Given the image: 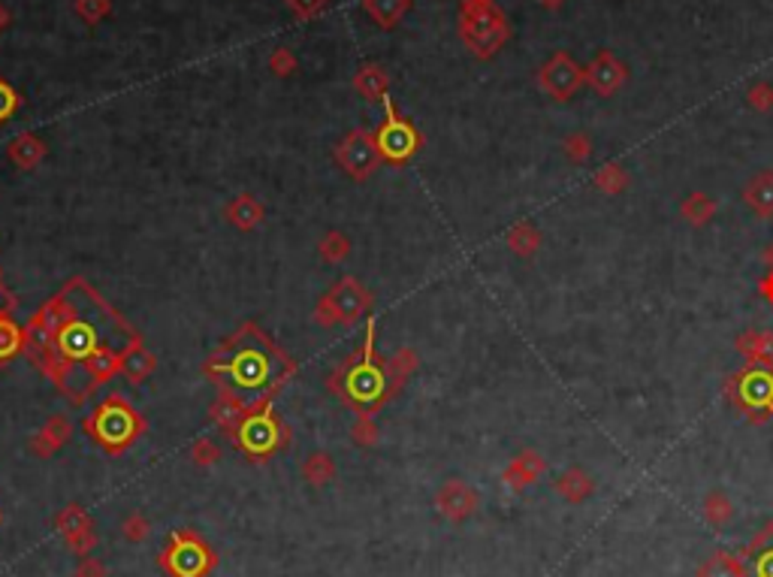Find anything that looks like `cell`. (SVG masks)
Instances as JSON below:
<instances>
[{
    "label": "cell",
    "mask_w": 773,
    "mask_h": 577,
    "mask_svg": "<svg viewBox=\"0 0 773 577\" xmlns=\"http://www.w3.org/2000/svg\"><path fill=\"white\" fill-rule=\"evenodd\" d=\"M212 369H221L233 390L248 399L263 397V393L272 390L281 378L278 354L266 345V339L257 329L233 345L227 354V363H212Z\"/></svg>",
    "instance_id": "cell-1"
},
{
    "label": "cell",
    "mask_w": 773,
    "mask_h": 577,
    "mask_svg": "<svg viewBox=\"0 0 773 577\" xmlns=\"http://www.w3.org/2000/svg\"><path fill=\"white\" fill-rule=\"evenodd\" d=\"M157 563H161V568L170 577H209L218 559H215L212 547L197 532L179 529L166 541Z\"/></svg>",
    "instance_id": "cell-2"
},
{
    "label": "cell",
    "mask_w": 773,
    "mask_h": 577,
    "mask_svg": "<svg viewBox=\"0 0 773 577\" xmlns=\"http://www.w3.org/2000/svg\"><path fill=\"white\" fill-rule=\"evenodd\" d=\"M85 426H88V433L112 453H119V450L127 448V444L139 435V430H143L139 417L133 415V408L124 399L103 402V406L94 411V417H91Z\"/></svg>",
    "instance_id": "cell-3"
},
{
    "label": "cell",
    "mask_w": 773,
    "mask_h": 577,
    "mask_svg": "<svg viewBox=\"0 0 773 577\" xmlns=\"http://www.w3.org/2000/svg\"><path fill=\"white\" fill-rule=\"evenodd\" d=\"M55 342H57V354H61L66 363L79 366V363L94 357L103 339H100V329H97L94 320L82 315L79 309H70V315H66L64 324L57 327Z\"/></svg>",
    "instance_id": "cell-4"
},
{
    "label": "cell",
    "mask_w": 773,
    "mask_h": 577,
    "mask_svg": "<svg viewBox=\"0 0 773 577\" xmlns=\"http://www.w3.org/2000/svg\"><path fill=\"white\" fill-rule=\"evenodd\" d=\"M345 390L360 408H372L375 402L384 399L387 393V375L384 369L372 360V348H365L363 360L356 363L354 369H347V378H345Z\"/></svg>",
    "instance_id": "cell-5"
},
{
    "label": "cell",
    "mask_w": 773,
    "mask_h": 577,
    "mask_svg": "<svg viewBox=\"0 0 773 577\" xmlns=\"http://www.w3.org/2000/svg\"><path fill=\"white\" fill-rule=\"evenodd\" d=\"M236 439L242 444V450L251 453V457H269V453L278 448L281 430L269 411H254V415H248L242 424H239Z\"/></svg>",
    "instance_id": "cell-6"
},
{
    "label": "cell",
    "mask_w": 773,
    "mask_h": 577,
    "mask_svg": "<svg viewBox=\"0 0 773 577\" xmlns=\"http://www.w3.org/2000/svg\"><path fill=\"white\" fill-rule=\"evenodd\" d=\"M55 526H57V532H61V538L66 541V547H70L79 559L91 556V550H94V544H97V532H94L91 517L85 514V508L66 505L61 514H57Z\"/></svg>",
    "instance_id": "cell-7"
},
{
    "label": "cell",
    "mask_w": 773,
    "mask_h": 577,
    "mask_svg": "<svg viewBox=\"0 0 773 577\" xmlns=\"http://www.w3.org/2000/svg\"><path fill=\"white\" fill-rule=\"evenodd\" d=\"M378 152L384 154L387 161H408L414 152H417V134L408 121L396 118L393 106L387 103V125L378 130L375 136Z\"/></svg>",
    "instance_id": "cell-8"
},
{
    "label": "cell",
    "mask_w": 773,
    "mask_h": 577,
    "mask_svg": "<svg viewBox=\"0 0 773 577\" xmlns=\"http://www.w3.org/2000/svg\"><path fill=\"white\" fill-rule=\"evenodd\" d=\"M378 154L381 152H378L375 136L365 134V130H354V134L338 145V163H342V167L356 179L369 176V172L375 170Z\"/></svg>",
    "instance_id": "cell-9"
},
{
    "label": "cell",
    "mask_w": 773,
    "mask_h": 577,
    "mask_svg": "<svg viewBox=\"0 0 773 577\" xmlns=\"http://www.w3.org/2000/svg\"><path fill=\"white\" fill-rule=\"evenodd\" d=\"M323 309L329 311L323 320H354L356 315H363L365 309V293L363 287L345 278L342 284H336V291L329 293V300L323 302Z\"/></svg>",
    "instance_id": "cell-10"
},
{
    "label": "cell",
    "mask_w": 773,
    "mask_h": 577,
    "mask_svg": "<svg viewBox=\"0 0 773 577\" xmlns=\"http://www.w3.org/2000/svg\"><path fill=\"white\" fill-rule=\"evenodd\" d=\"M435 505L444 517L451 520H465L469 514H475L478 508V493L462 481H447L435 496Z\"/></svg>",
    "instance_id": "cell-11"
},
{
    "label": "cell",
    "mask_w": 773,
    "mask_h": 577,
    "mask_svg": "<svg viewBox=\"0 0 773 577\" xmlns=\"http://www.w3.org/2000/svg\"><path fill=\"white\" fill-rule=\"evenodd\" d=\"M743 200L759 218H770L773 215V170L755 172V176L746 181Z\"/></svg>",
    "instance_id": "cell-12"
},
{
    "label": "cell",
    "mask_w": 773,
    "mask_h": 577,
    "mask_svg": "<svg viewBox=\"0 0 773 577\" xmlns=\"http://www.w3.org/2000/svg\"><path fill=\"white\" fill-rule=\"evenodd\" d=\"M741 563L743 577H773V526L759 535V541L752 544V550Z\"/></svg>",
    "instance_id": "cell-13"
},
{
    "label": "cell",
    "mask_w": 773,
    "mask_h": 577,
    "mask_svg": "<svg viewBox=\"0 0 773 577\" xmlns=\"http://www.w3.org/2000/svg\"><path fill=\"white\" fill-rule=\"evenodd\" d=\"M70 420L66 417H52L48 424L40 430L37 439L31 441V450L37 453V457H52V453L61 448V444H66V439H70Z\"/></svg>",
    "instance_id": "cell-14"
},
{
    "label": "cell",
    "mask_w": 773,
    "mask_h": 577,
    "mask_svg": "<svg viewBox=\"0 0 773 577\" xmlns=\"http://www.w3.org/2000/svg\"><path fill=\"white\" fill-rule=\"evenodd\" d=\"M544 85L550 88L556 97L571 94V91H575V85H577V70L571 67V64L565 61V57H556L550 67L544 70Z\"/></svg>",
    "instance_id": "cell-15"
},
{
    "label": "cell",
    "mask_w": 773,
    "mask_h": 577,
    "mask_svg": "<svg viewBox=\"0 0 773 577\" xmlns=\"http://www.w3.org/2000/svg\"><path fill=\"white\" fill-rule=\"evenodd\" d=\"M43 154H46V145L40 143L37 136H31V134H22V136L13 143V148H10V158L19 163L22 170L37 167V161L43 158Z\"/></svg>",
    "instance_id": "cell-16"
},
{
    "label": "cell",
    "mask_w": 773,
    "mask_h": 577,
    "mask_svg": "<svg viewBox=\"0 0 773 577\" xmlns=\"http://www.w3.org/2000/svg\"><path fill=\"white\" fill-rule=\"evenodd\" d=\"M544 468L541 457L538 453H523V457L514 459V466L505 472V481H511V487H526V484Z\"/></svg>",
    "instance_id": "cell-17"
},
{
    "label": "cell",
    "mask_w": 773,
    "mask_h": 577,
    "mask_svg": "<svg viewBox=\"0 0 773 577\" xmlns=\"http://www.w3.org/2000/svg\"><path fill=\"white\" fill-rule=\"evenodd\" d=\"M556 490H559L568 502H580L584 496H589V493H593V481H589V475L580 472V468H568V472L559 477Z\"/></svg>",
    "instance_id": "cell-18"
},
{
    "label": "cell",
    "mask_w": 773,
    "mask_h": 577,
    "mask_svg": "<svg viewBox=\"0 0 773 577\" xmlns=\"http://www.w3.org/2000/svg\"><path fill=\"white\" fill-rule=\"evenodd\" d=\"M408 0H365V13L375 19L381 28H393L399 22V15L405 13Z\"/></svg>",
    "instance_id": "cell-19"
},
{
    "label": "cell",
    "mask_w": 773,
    "mask_h": 577,
    "mask_svg": "<svg viewBox=\"0 0 773 577\" xmlns=\"http://www.w3.org/2000/svg\"><path fill=\"white\" fill-rule=\"evenodd\" d=\"M227 215H230L233 224H239V227H245V230H248V227L260 224V218H263V205H260V203H254L251 197H239L236 203H230Z\"/></svg>",
    "instance_id": "cell-20"
},
{
    "label": "cell",
    "mask_w": 773,
    "mask_h": 577,
    "mask_svg": "<svg viewBox=\"0 0 773 577\" xmlns=\"http://www.w3.org/2000/svg\"><path fill=\"white\" fill-rule=\"evenodd\" d=\"M332 475H336V466H332V459L323 457V453H314V457L305 459L303 477L312 484V487H323L327 481H332Z\"/></svg>",
    "instance_id": "cell-21"
},
{
    "label": "cell",
    "mask_w": 773,
    "mask_h": 577,
    "mask_svg": "<svg viewBox=\"0 0 773 577\" xmlns=\"http://www.w3.org/2000/svg\"><path fill=\"white\" fill-rule=\"evenodd\" d=\"M121 366H124V372H127L130 381H143V378L154 369V360H152V354H148V351H143L139 345H133V348L124 354Z\"/></svg>",
    "instance_id": "cell-22"
},
{
    "label": "cell",
    "mask_w": 773,
    "mask_h": 577,
    "mask_svg": "<svg viewBox=\"0 0 773 577\" xmlns=\"http://www.w3.org/2000/svg\"><path fill=\"white\" fill-rule=\"evenodd\" d=\"M698 577H743V563L741 559H734L731 554H716L713 559L704 563Z\"/></svg>",
    "instance_id": "cell-23"
},
{
    "label": "cell",
    "mask_w": 773,
    "mask_h": 577,
    "mask_svg": "<svg viewBox=\"0 0 773 577\" xmlns=\"http://www.w3.org/2000/svg\"><path fill=\"white\" fill-rule=\"evenodd\" d=\"M683 215L692 221V224H707V221L716 215V203H713L707 194H689V200L683 203Z\"/></svg>",
    "instance_id": "cell-24"
},
{
    "label": "cell",
    "mask_w": 773,
    "mask_h": 577,
    "mask_svg": "<svg viewBox=\"0 0 773 577\" xmlns=\"http://www.w3.org/2000/svg\"><path fill=\"white\" fill-rule=\"evenodd\" d=\"M508 245L517 254H531L538 249V245H541V236H538V230L531 227V224H517L508 233Z\"/></svg>",
    "instance_id": "cell-25"
},
{
    "label": "cell",
    "mask_w": 773,
    "mask_h": 577,
    "mask_svg": "<svg viewBox=\"0 0 773 577\" xmlns=\"http://www.w3.org/2000/svg\"><path fill=\"white\" fill-rule=\"evenodd\" d=\"M22 339H24L22 329L10 318H0V360H10L22 348Z\"/></svg>",
    "instance_id": "cell-26"
},
{
    "label": "cell",
    "mask_w": 773,
    "mask_h": 577,
    "mask_svg": "<svg viewBox=\"0 0 773 577\" xmlns=\"http://www.w3.org/2000/svg\"><path fill=\"white\" fill-rule=\"evenodd\" d=\"M356 88H360L365 97H372V101H375V97H381L387 91V76L378 67L375 70L369 67V70H363L360 76H356Z\"/></svg>",
    "instance_id": "cell-27"
},
{
    "label": "cell",
    "mask_w": 773,
    "mask_h": 577,
    "mask_svg": "<svg viewBox=\"0 0 773 577\" xmlns=\"http://www.w3.org/2000/svg\"><path fill=\"white\" fill-rule=\"evenodd\" d=\"M595 185L602 188V191H608V194H619L622 188L628 185V176L619 167H608V170H602L595 176Z\"/></svg>",
    "instance_id": "cell-28"
},
{
    "label": "cell",
    "mask_w": 773,
    "mask_h": 577,
    "mask_svg": "<svg viewBox=\"0 0 773 577\" xmlns=\"http://www.w3.org/2000/svg\"><path fill=\"white\" fill-rule=\"evenodd\" d=\"M347 249H351V242H347L342 233H329V236L321 242V254H323L327 260H342L345 254H347Z\"/></svg>",
    "instance_id": "cell-29"
},
{
    "label": "cell",
    "mask_w": 773,
    "mask_h": 577,
    "mask_svg": "<svg viewBox=\"0 0 773 577\" xmlns=\"http://www.w3.org/2000/svg\"><path fill=\"white\" fill-rule=\"evenodd\" d=\"M148 532H152V526H148V520L143 514H130L127 520H124V538L139 544L148 538Z\"/></svg>",
    "instance_id": "cell-30"
},
{
    "label": "cell",
    "mask_w": 773,
    "mask_h": 577,
    "mask_svg": "<svg viewBox=\"0 0 773 577\" xmlns=\"http://www.w3.org/2000/svg\"><path fill=\"white\" fill-rule=\"evenodd\" d=\"M190 457H194V463H197V466H215V463H218V457H221V450L215 448V441L203 439V441H197V444H194V450H190Z\"/></svg>",
    "instance_id": "cell-31"
},
{
    "label": "cell",
    "mask_w": 773,
    "mask_h": 577,
    "mask_svg": "<svg viewBox=\"0 0 773 577\" xmlns=\"http://www.w3.org/2000/svg\"><path fill=\"white\" fill-rule=\"evenodd\" d=\"M76 10H79V15L85 22H97V19H103V15L110 13V0H79Z\"/></svg>",
    "instance_id": "cell-32"
},
{
    "label": "cell",
    "mask_w": 773,
    "mask_h": 577,
    "mask_svg": "<svg viewBox=\"0 0 773 577\" xmlns=\"http://www.w3.org/2000/svg\"><path fill=\"white\" fill-rule=\"evenodd\" d=\"M236 417H239V402L230 399V397H224L218 402V408H215V420H221V426H230Z\"/></svg>",
    "instance_id": "cell-33"
},
{
    "label": "cell",
    "mask_w": 773,
    "mask_h": 577,
    "mask_svg": "<svg viewBox=\"0 0 773 577\" xmlns=\"http://www.w3.org/2000/svg\"><path fill=\"white\" fill-rule=\"evenodd\" d=\"M290 6H294L296 15H303V19H312V15H318L323 6L329 4V0H287Z\"/></svg>",
    "instance_id": "cell-34"
},
{
    "label": "cell",
    "mask_w": 773,
    "mask_h": 577,
    "mask_svg": "<svg viewBox=\"0 0 773 577\" xmlns=\"http://www.w3.org/2000/svg\"><path fill=\"white\" fill-rule=\"evenodd\" d=\"M76 577H106V565L100 563L97 556H82L79 568H76Z\"/></svg>",
    "instance_id": "cell-35"
},
{
    "label": "cell",
    "mask_w": 773,
    "mask_h": 577,
    "mask_svg": "<svg viewBox=\"0 0 773 577\" xmlns=\"http://www.w3.org/2000/svg\"><path fill=\"white\" fill-rule=\"evenodd\" d=\"M15 106H19V101H15V91L6 85V82H0V121L10 118V115L15 112Z\"/></svg>",
    "instance_id": "cell-36"
},
{
    "label": "cell",
    "mask_w": 773,
    "mask_h": 577,
    "mask_svg": "<svg viewBox=\"0 0 773 577\" xmlns=\"http://www.w3.org/2000/svg\"><path fill=\"white\" fill-rule=\"evenodd\" d=\"M269 64H272V70H276L278 76H287V73L294 70V55H290V52H285V48H281L278 55H272V61H269Z\"/></svg>",
    "instance_id": "cell-37"
},
{
    "label": "cell",
    "mask_w": 773,
    "mask_h": 577,
    "mask_svg": "<svg viewBox=\"0 0 773 577\" xmlns=\"http://www.w3.org/2000/svg\"><path fill=\"white\" fill-rule=\"evenodd\" d=\"M354 435H356V441L369 444V441H375L378 430H375V426H369V424H360V426H356V430H354Z\"/></svg>",
    "instance_id": "cell-38"
},
{
    "label": "cell",
    "mask_w": 773,
    "mask_h": 577,
    "mask_svg": "<svg viewBox=\"0 0 773 577\" xmlns=\"http://www.w3.org/2000/svg\"><path fill=\"white\" fill-rule=\"evenodd\" d=\"M10 309H13V296L6 293L4 287H0V318H4V315H6V311H10Z\"/></svg>",
    "instance_id": "cell-39"
},
{
    "label": "cell",
    "mask_w": 773,
    "mask_h": 577,
    "mask_svg": "<svg viewBox=\"0 0 773 577\" xmlns=\"http://www.w3.org/2000/svg\"><path fill=\"white\" fill-rule=\"evenodd\" d=\"M764 260H768V263H773V245H770L768 251H764ZM770 269H773V267H770Z\"/></svg>",
    "instance_id": "cell-40"
},
{
    "label": "cell",
    "mask_w": 773,
    "mask_h": 577,
    "mask_svg": "<svg viewBox=\"0 0 773 577\" xmlns=\"http://www.w3.org/2000/svg\"><path fill=\"white\" fill-rule=\"evenodd\" d=\"M4 24H6V13L0 10V28H4Z\"/></svg>",
    "instance_id": "cell-41"
},
{
    "label": "cell",
    "mask_w": 773,
    "mask_h": 577,
    "mask_svg": "<svg viewBox=\"0 0 773 577\" xmlns=\"http://www.w3.org/2000/svg\"><path fill=\"white\" fill-rule=\"evenodd\" d=\"M547 4H553V0H547Z\"/></svg>",
    "instance_id": "cell-42"
}]
</instances>
